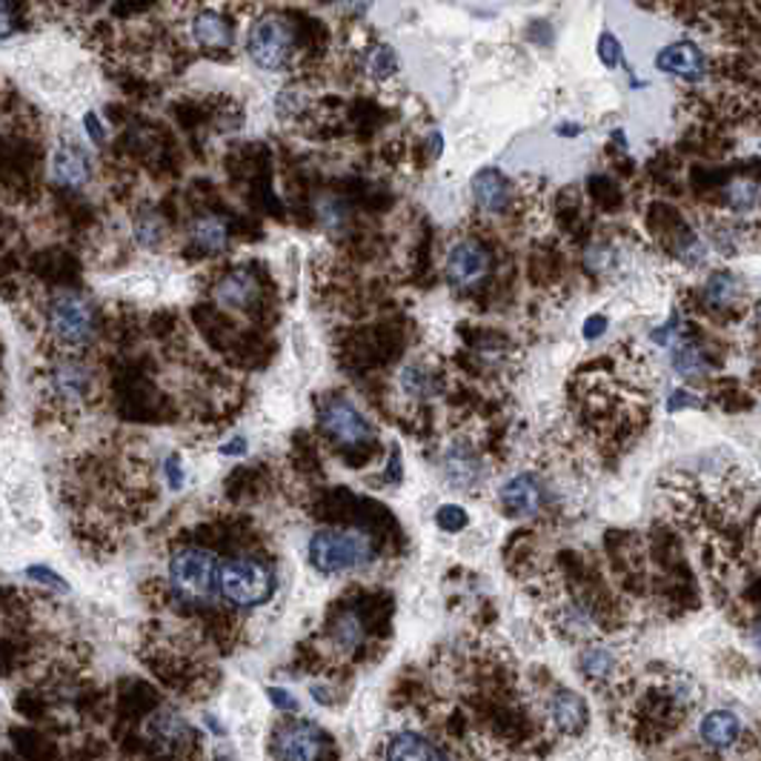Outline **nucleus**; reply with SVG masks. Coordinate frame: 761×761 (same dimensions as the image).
Returning <instances> with one entry per match:
<instances>
[{
    "label": "nucleus",
    "mask_w": 761,
    "mask_h": 761,
    "mask_svg": "<svg viewBox=\"0 0 761 761\" xmlns=\"http://www.w3.org/2000/svg\"><path fill=\"white\" fill-rule=\"evenodd\" d=\"M306 555L315 573L346 575L369 567L378 548L369 533L361 530H319L306 544Z\"/></svg>",
    "instance_id": "1"
},
{
    "label": "nucleus",
    "mask_w": 761,
    "mask_h": 761,
    "mask_svg": "<svg viewBox=\"0 0 761 761\" xmlns=\"http://www.w3.org/2000/svg\"><path fill=\"white\" fill-rule=\"evenodd\" d=\"M169 587L189 604H209L221 593V564L204 548H180L169 559Z\"/></svg>",
    "instance_id": "2"
},
{
    "label": "nucleus",
    "mask_w": 761,
    "mask_h": 761,
    "mask_svg": "<svg viewBox=\"0 0 761 761\" xmlns=\"http://www.w3.org/2000/svg\"><path fill=\"white\" fill-rule=\"evenodd\" d=\"M49 335L66 350H84L97 335L95 304L81 292L63 290L46 304Z\"/></svg>",
    "instance_id": "3"
},
{
    "label": "nucleus",
    "mask_w": 761,
    "mask_h": 761,
    "mask_svg": "<svg viewBox=\"0 0 761 761\" xmlns=\"http://www.w3.org/2000/svg\"><path fill=\"white\" fill-rule=\"evenodd\" d=\"M247 55L263 72H284L295 61V32L281 14H261L247 32Z\"/></svg>",
    "instance_id": "4"
},
{
    "label": "nucleus",
    "mask_w": 761,
    "mask_h": 761,
    "mask_svg": "<svg viewBox=\"0 0 761 761\" xmlns=\"http://www.w3.org/2000/svg\"><path fill=\"white\" fill-rule=\"evenodd\" d=\"M221 595L236 607H261L275 595V575L263 561L238 555L221 564Z\"/></svg>",
    "instance_id": "5"
},
{
    "label": "nucleus",
    "mask_w": 761,
    "mask_h": 761,
    "mask_svg": "<svg viewBox=\"0 0 761 761\" xmlns=\"http://www.w3.org/2000/svg\"><path fill=\"white\" fill-rule=\"evenodd\" d=\"M319 429L341 447H364L373 441V424L344 395H330L319 404Z\"/></svg>",
    "instance_id": "6"
},
{
    "label": "nucleus",
    "mask_w": 761,
    "mask_h": 761,
    "mask_svg": "<svg viewBox=\"0 0 761 761\" xmlns=\"http://www.w3.org/2000/svg\"><path fill=\"white\" fill-rule=\"evenodd\" d=\"M326 748H330V739H326L324 730L306 719H292L278 724L270 741V753L275 759L290 761L324 759Z\"/></svg>",
    "instance_id": "7"
},
{
    "label": "nucleus",
    "mask_w": 761,
    "mask_h": 761,
    "mask_svg": "<svg viewBox=\"0 0 761 761\" xmlns=\"http://www.w3.org/2000/svg\"><path fill=\"white\" fill-rule=\"evenodd\" d=\"M490 252L481 241H472V238H465V241H456L447 250V258H444V275L450 281L456 290H467V286H476L478 281H484L487 272H490Z\"/></svg>",
    "instance_id": "8"
},
{
    "label": "nucleus",
    "mask_w": 761,
    "mask_h": 761,
    "mask_svg": "<svg viewBox=\"0 0 761 761\" xmlns=\"http://www.w3.org/2000/svg\"><path fill=\"white\" fill-rule=\"evenodd\" d=\"M656 70L670 77H678L685 84H699V81H705L710 75V58H707L705 49L696 46L692 41H678L658 52Z\"/></svg>",
    "instance_id": "9"
},
{
    "label": "nucleus",
    "mask_w": 761,
    "mask_h": 761,
    "mask_svg": "<svg viewBox=\"0 0 761 761\" xmlns=\"http://www.w3.org/2000/svg\"><path fill=\"white\" fill-rule=\"evenodd\" d=\"M441 470L444 478L461 492H476L478 487L484 484L487 476L481 458H478V452L472 450L467 441H452L450 447L444 450Z\"/></svg>",
    "instance_id": "10"
},
{
    "label": "nucleus",
    "mask_w": 761,
    "mask_h": 761,
    "mask_svg": "<svg viewBox=\"0 0 761 761\" xmlns=\"http://www.w3.org/2000/svg\"><path fill=\"white\" fill-rule=\"evenodd\" d=\"M499 501L512 519H530V515L541 512V507L548 501V490L533 472H519L501 487Z\"/></svg>",
    "instance_id": "11"
},
{
    "label": "nucleus",
    "mask_w": 761,
    "mask_h": 761,
    "mask_svg": "<svg viewBox=\"0 0 761 761\" xmlns=\"http://www.w3.org/2000/svg\"><path fill=\"white\" fill-rule=\"evenodd\" d=\"M215 304L223 310H250L261 298V284L247 267H236L227 275L218 278V284L212 286Z\"/></svg>",
    "instance_id": "12"
},
{
    "label": "nucleus",
    "mask_w": 761,
    "mask_h": 761,
    "mask_svg": "<svg viewBox=\"0 0 761 761\" xmlns=\"http://www.w3.org/2000/svg\"><path fill=\"white\" fill-rule=\"evenodd\" d=\"M49 389L55 398L66 404H81L92 389V373L86 364L75 358L58 361L52 373H49Z\"/></svg>",
    "instance_id": "13"
},
{
    "label": "nucleus",
    "mask_w": 761,
    "mask_h": 761,
    "mask_svg": "<svg viewBox=\"0 0 761 761\" xmlns=\"http://www.w3.org/2000/svg\"><path fill=\"white\" fill-rule=\"evenodd\" d=\"M548 713L555 730L564 736H582L590 721L587 701L573 690H555L548 701Z\"/></svg>",
    "instance_id": "14"
},
{
    "label": "nucleus",
    "mask_w": 761,
    "mask_h": 761,
    "mask_svg": "<svg viewBox=\"0 0 761 761\" xmlns=\"http://www.w3.org/2000/svg\"><path fill=\"white\" fill-rule=\"evenodd\" d=\"M52 180L63 189H84L90 184V158L77 144H61L52 155Z\"/></svg>",
    "instance_id": "15"
},
{
    "label": "nucleus",
    "mask_w": 761,
    "mask_h": 761,
    "mask_svg": "<svg viewBox=\"0 0 761 761\" xmlns=\"http://www.w3.org/2000/svg\"><path fill=\"white\" fill-rule=\"evenodd\" d=\"M472 198H476L478 209L484 215L507 212V207H510L512 201L510 180H507L499 169H481V173L472 178Z\"/></svg>",
    "instance_id": "16"
},
{
    "label": "nucleus",
    "mask_w": 761,
    "mask_h": 761,
    "mask_svg": "<svg viewBox=\"0 0 761 761\" xmlns=\"http://www.w3.org/2000/svg\"><path fill=\"white\" fill-rule=\"evenodd\" d=\"M189 35H192L195 46L209 49V52H221V49L232 46V23L221 12H215V9H201L189 21Z\"/></svg>",
    "instance_id": "17"
},
{
    "label": "nucleus",
    "mask_w": 761,
    "mask_h": 761,
    "mask_svg": "<svg viewBox=\"0 0 761 761\" xmlns=\"http://www.w3.org/2000/svg\"><path fill=\"white\" fill-rule=\"evenodd\" d=\"M146 730H149V736L155 739V744L175 750V753H180V750L195 741V730L189 727V721L184 719V716L175 713V710H158V713L149 719Z\"/></svg>",
    "instance_id": "18"
},
{
    "label": "nucleus",
    "mask_w": 761,
    "mask_h": 761,
    "mask_svg": "<svg viewBox=\"0 0 761 761\" xmlns=\"http://www.w3.org/2000/svg\"><path fill=\"white\" fill-rule=\"evenodd\" d=\"M384 759L395 761H409V759H444V750H438L436 741H429L427 736L418 733V730H398V733L389 736L384 741V750H380Z\"/></svg>",
    "instance_id": "19"
},
{
    "label": "nucleus",
    "mask_w": 761,
    "mask_h": 761,
    "mask_svg": "<svg viewBox=\"0 0 761 761\" xmlns=\"http://www.w3.org/2000/svg\"><path fill=\"white\" fill-rule=\"evenodd\" d=\"M699 736L705 744H710V748H733L741 736L739 716L730 713V710H713V713H707L705 719H701Z\"/></svg>",
    "instance_id": "20"
},
{
    "label": "nucleus",
    "mask_w": 761,
    "mask_h": 761,
    "mask_svg": "<svg viewBox=\"0 0 761 761\" xmlns=\"http://www.w3.org/2000/svg\"><path fill=\"white\" fill-rule=\"evenodd\" d=\"M189 238H192V247L201 252V256H221V252L227 250L229 241L227 223H223L221 218H215V215H204V218H198V221L192 223Z\"/></svg>",
    "instance_id": "21"
},
{
    "label": "nucleus",
    "mask_w": 761,
    "mask_h": 761,
    "mask_svg": "<svg viewBox=\"0 0 761 761\" xmlns=\"http://www.w3.org/2000/svg\"><path fill=\"white\" fill-rule=\"evenodd\" d=\"M578 670H582V676L587 678V681H595V685H602V681H609V678H616L618 673V656L609 647H598V644H590V647H584L582 656H578Z\"/></svg>",
    "instance_id": "22"
},
{
    "label": "nucleus",
    "mask_w": 761,
    "mask_h": 761,
    "mask_svg": "<svg viewBox=\"0 0 761 761\" xmlns=\"http://www.w3.org/2000/svg\"><path fill=\"white\" fill-rule=\"evenodd\" d=\"M330 638L338 647L341 653H353L358 650L361 642H364V622L355 609H341L338 616L330 622Z\"/></svg>",
    "instance_id": "23"
},
{
    "label": "nucleus",
    "mask_w": 761,
    "mask_h": 761,
    "mask_svg": "<svg viewBox=\"0 0 761 761\" xmlns=\"http://www.w3.org/2000/svg\"><path fill=\"white\" fill-rule=\"evenodd\" d=\"M398 52H395L389 43H373V46L364 52V75L384 84L389 77L398 75Z\"/></svg>",
    "instance_id": "24"
},
{
    "label": "nucleus",
    "mask_w": 761,
    "mask_h": 761,
    "mask_svg": "<svg viewBox=\"0 0 761 761\" xmlns=\"http://www.w3.org/2000/svg\"><path fill=\"white\" fill-rule=\"evenodd\" d=\"M132 236H135L138 247H144V250H158L164 238H167V223H164V218L158 212L144 209L135 218V223H132Z\"/></svg>",
    "instance_id": "25"
},
{
    "label": "nucleus",
    "mask_w": 761,
    "mask_h": 761,
    "mask_svg": "<svg viewBox=\"0 0 761 761\" xmlns=\"http://www.w3.org/2000/svg\"><path fill=\"white\" fill-rule=\"evenodd\" d=\"M705 298L710 306H733L736 298H739V278L730 275V272H716L710 275L705 286Z\"/></svg>",
    "instance_id": "26"
},
{
    "label": "nucleus",
    "mask_w": 761,
    "mask_h": 761,
    "mask_svg": "<svg viewBox=\"0 0 761 761\" xmlns=\"http://www.w3.org/2000/svg\"><path fill=\"white\" fill-rule=\"evenodd\" d=\"M402 389L409 398H429L436 393V375L424 369L421 364H407L402 369Z\"/></svg>",
    "instance_id": "27"
},
{
    "label": "nucleus",
    "mask_w": 761,
    "mask_h": 761,
    "mask_svg": "<svg viewBox=\"0 0 761 761\" xmlns=\"http://www.w3.org/2000/svg\"><path fill=\"white\" fill-rule=\"evenodd\" d=\"M673 367H676L678 375H685V378H701L710 364H707L705 353H701L699 346L681 344L676 346V353H673Z\"/></svg>",
    "instance_id": "28"
},
{
    "label": "nucleus",
    "mask_w": 761,
    "mask_h": 761,
    "mask_svg": "<svg viewBox=\"0 0 761 761\" xmlns=\"http://www.w3.org/2000/svg\"><path fill=\"white\" fill-rule=\"evenodd\" d=\"M436 524L441 527L444 533H458L470 524V515H467L465 507L458 504H441L436 512Z\"/></svg>",
    "instance_id": "29"
},
{
    "label": "nucleus",
    "mask_w": 761,
    "mask_h": 761,
    "mask_svg": "<svg viewBox=\"0 0 761 761\" xmlns=\"http://www.w3.org/2000/svg\"><path fill=\"white\" fill-rule=\"evenodd\" d=\"M27 578L29 582H38L43 587L55 590V593H70V584L63 582V575H58L55 570L43 567V564H35V567H27Z\"/></svg>",
    "instance_id": "30"
},
{
    "label": "nucleus",
    "mask_w": 761,
    "mask_h": 761,
    "mask_svg": "<svg viewBox=\"0 0 761 761\" xmlns=\"http://www.w3.org/2000/svg\"><path fill=\"white\" fill-rule=\"evenodd\" d=\"M321 223L326 229H341L346 223V207L338 201V198H326L324 204L319 207Z\"/></svg>",
    "instance_id": "31"
},
{
    "label": "nucleus",
    "mask_w": 761,
    "mask_h": 761,
    "mask_svg": "<svg viewBox=\"0 0 761 761\" xmlns=\"http://www.w3.org/2000/svg\"><path fill=\"white\" fill-rule=\"evenodd\" d=\"M598 58L604 61V66H618L622 63V43H618L616 35H609V32H604L602 38H598Z\"/></svg>",
    "instance_id": "32"
},
{
    "label": "nucleus",
    "mask_w": 761,
    "mask_h": 761,
    "mask_svg": "<svg viewBox=\"0 0 761 761\" xmlns=\"http://www.w3.org/2000/svg\"><path fill=\"white\" fill-rule=\"evenodd\" d=\"M267 699H270L272 707L284 710V713H295L298 710V699L290 696V690H284V687H267Z\"/></svg>",
    "instance_id": "33"
},
{
    "label": "nucleus",
    "mask_w": 761,
    "mask_h": 761,
    "mask_svg": "<svg viewBox=\"0 0 761 761\" xmlns=\"http://www.w3.org/2000/svg\"><path fill=\"white\" fill-rule=\"evenodd\" d=\"M164 476H167V484L173 487V490L184 487V461H180V456H169L167 461H164Z\"/></svg>",
    "instance_id": "34"
},
{
    "label": "nucleus",
    "mask_w": 761,
    "mask_h": 761,
    "mask_svg": "<svg viewBox=\"0 0 761 761\" xmlns=\"http://www.w3.org/2000/svg\"><path fill=\"white\" fill-rule=\"evenodd\" d=\"M84 129H86V135H90L92 144L104 146L106 132H104V124H101V118H97L95 112H86L84 115Z\"/></svg>",
    "instance_id": "35"
},
{
    "label": "nucleus",
    "mask_w": 761,
    "mask_h": 761,
    "mask_svg": "<svg viewBox=\"0 0 761 761\" xmlns=\"http://www.w3.org/2000/svg\"><path fill=\"white\" fill-rule=\"evenodd\" d=\"M375 0H338V12L346 18H364L373 9Z\"/></svg>",
    "instance_id": "36"
},
{
    "label": "nucleus",
    "mask_w": 761,
    "mask_h": 761,
    "mask_svg": "<svg viewBox=\"0 0 761 761\" xmlns=\"http://www.w3.org/2000/svg\"><path fill=\"white\" fill-rule=\"evenodd\" d=\"M604 330H607V319H604V315H593V319H587V324H584V338H598Z\"/></svg>",
    "instance_id": "37"
},
{
    "label": "nucleus",
    "mask_w": 761,
    "mask_h": 761,
    "mask_svg": "<svg viewBox=\"0 0 761 761\" xmlns=\"http://www.w3.org/2000/svg\"><path fill=\"white\" fill-rule=\"evenodd\" d=\"M387 481H402V452H398V447H393V456H389V472H387Z\"/></svg>",
    "instance_id": "38"
},
{
    "label": "nucleus",
    "mask_w": 761,
    "mask_h": 761,
    "mask_svg": "<svg viewBox=\"0 0 761 761\" xmlns=\"http://www.w3.org/2000/svg\"><path fill=\"white\" fill-rule=\"evenodd\" d=\"M243 452H247V441L243 438H232V441L221 447V456H243Z\"/></svg>",
    "instance_id": "39"
},
{
    "label": "nucleus",
    "mask_w": 761,
    "mask_h": 761,
    "mask_svg": "<svg viewBox=\"0 0 761 761\" xmlns=\"http://www.w3.org/2000/svg\"><path fill=\"white\" fill-rule=\"evenodd\" d=\"M667 407H670V409H678V407H696V402H692V395H690V393H681V389H678V393H673V402L667 404Z\"/></svg>",
    "instance_id": "40"
},
{
    "label": "nucleus",
    "mask_w": 761,
    "mask_h": 761,
    "mask_svg": "<svg viewBox=\"0 0 761 761\" xmlns=\"http://www.w3.org/2000/svg\"><path fill=\"white\" fill-rule=\"evenodd\" d=\"M441 149H444L441 132H432V135H429V153H432V158H438V155H441Z\"/></svg>",
    "instance_id": "41"
},
{
    "label": "nucleus",
    "mask_w": 761,
    "mask_h": 761,
    "mask_svg": "<svg viewBox=\"0 0 761 761\" xmlns=\"http://www.w3.org/2000/svg\"><path fill=\"white\" fill-rule=\"evenodd\" d=\"M204 721H207V727H209V730H212V733H218V736H223V727L221 724H218V721H215V716H204Z\"/></svg>",
    "instance_id": "42"
},
{
    "label": "nucleus",
    "mask_w": 761,
    "mask_h": 761,
    "mask_svg": "<svg viewBox=\"0 0 761 761\" xmlns=\"http://www.w3.org/2000/svg\"><path fill=\"white\" fill-rule=\"evenodd\" d=\"M753 644L761 650V618L755 622V627H753Z\"/></svg>",
    "instance_id": "43"
}]
</instances>
